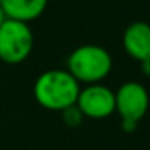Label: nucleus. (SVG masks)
<instances>
[{"label":"nucleus","instance_id":"1","mask_svg":"<svg viewBox=\"0 0 150 150\" xmlns=\"http://www.w3.org/2000/svg\"><path fill=\"white\" fill-rule=\"evenodd\" d=\"M81 84L66 69H47L34 82V98L42 108L58 111L76 105Z\"/></svg>","mask_w":150,"mask_h":150},{"label":"nucleus","instance_id":"2","mask_svg":"<svg viewBox=\"0 0 150 150\" xmlns=\"http://www.w3.org/2000/svg\"><path fill=\"white\" fill-rule=\"evenodd\" d=\"M113 69V58L102 45L86 44L69 53L66 60V71L79 84H98Z\"/></svg>","mask_w":150,"mask_h":150},{"label":"nucleus","instance_id":"3","mask_svg":"<svg viewBox=\"0 0 150 150\" xmlns=\"http://www.w3.org/2000/svg\"><path fill=\"white\" fill-rule=\"evenodd\" d=\"M34 49V34L28 23L5 20L0 26V60L7 65L26 62Z\"/></svg>","mask_w":150,"mask_h":150},{"label":"nucleus","instance_id":"4","mask_svg":"<svg viewBox=\"0 0 150 150\" xmlns=\"http://www.w3.org/2000/svg\"><path fill=\"white\" fill-rule=\"evenodd\" d=\"M150 105V97L145 86L137 81H126L115 92V111L121 121L139 123L145 116Z\"/></svg>","mask_w":150,"mask_h":150},{"label":"nucleus","instance_id":"5","mask_svg":"<svg viewBox=\"0 0 150 150\" xmlns=\"http://www.w3.org/2000/svg\"><path fill=\"white\" fill-rule=\"evenodd\" d=\"M76 107L84 118L105 120L115 113V92L102 82L84 86L79 91Z\"/></svg>","mask_w":150,"mask_h":150},{"label":"nucleus","instance_id":"6","mask_svg":"<svg viewBox=\"0 0 150 150\" xmlns=\"http://www.w3.org/2000/svg\"><path fill=\"white\" fill-rule=\"evenodd\" d=\"M123 49L136 62L150 60V24L134 21L123 33Z\"/></svg>","mask_w":150,"mask_h":150},{"label":"nucleus","instance_id":"7","mask_svg":"<svg viewBox=\"0 0 150 150\" xmlns=\"http://www.w3.org/2000/svg\"><path fill=\"white\" fill-rule=\"evenodd\" d=\"M47 4L49 0H2L0 7L8 20L29 24L45 11Z\"/></svg>","mask_w":150,"mask_h":150},{"label":"nucleus","instance_id":"8","mask_svg":"<svg viewBox=\"0 0 150 150\" xmlns=\"http://www.w3.org/2000/svg\"><path fill=\"white\" fill-rule=\"evenodd\" d=\"M62 118H63V123H65L66 126H69V127L79 126V124L82 123V120H84L82 113L79 111V108L76 107V105H73V107L63 110L62 111Z\"/></svg>","mask_w":150,"mask_h":150},{"label":"nucleus","instance_id":"9","mask_svg":"<svg viewBox=\"0 0 150 150\" xmlns=\"http://www.w3.org/2000/svg\"><path fill=\"white\" fill-rule=\"evenodd\" d=\"M137 124H139V123H132V121H121V129H123L124 132L131 134V132H134V131L137 129Z\"/></svg>","mask_w":150,"mask_h":150},{"label":"nucleus","instance_id":"10","mask_svg":"<svg viewBox=\"0 0 150 150\" xmlns=\"http://www.w3.org/2000/svg\"><path fill=\"white\" fill-rule=\"evenodd\" d=\"M142 71L145 76H150V60H147V62L142 63Z\"/></svg>","mask_w":150,"mask_h":150},{"label":"nucleus","instance_id":"11","mask_svg":"<svg viewBox=\"0 0 150 150\" xmlns=\"http://www.w3.org/2000/svg\"><path fill=\"white\" fill-rule=\"evenodd\" d=\"M7 20V16H5V13H4V10H2V7H0V26L4 24V21Z\"/></svg>","mask_w":150,"mask_h":150},{"label":"nucleus","instance_id":"12","mask_svg":"<svg viewBox=\"0 0 150 150\" xmlns=\"http://www.w3.org/2000/svg\"><path fill=\"white\" fill-rule=\"evenodd\" d=\"M0 2H2V0H0Z\"/></svg>","mask_w":150,"mask_h":150}]
</instances>
